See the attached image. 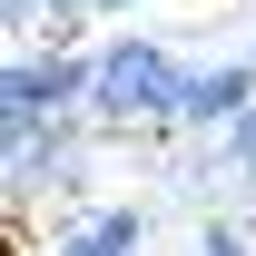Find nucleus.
Wrapping results in <instances>:
<instances>
[{"instance_id": "obj_1", "label": "nucleus", "mask_w": 256, "mask_h": 256, "mask_svg": "<svg viewBox=\"0 0 256 256\" xmlns=\"http://www.w3.org/2000/svg\"><path fill=\"white\" fill-rule=\"evenodd\" d=\"M178 79H188V69L168 60L158 40H108V50L89 60V118H108V128L168 118V108H178Z\"/></svg>"}, {"instance_id": "obj_2", "label": "nucleus", "mask_w": 256, "mask_h": 256, "mask_svg": "<svg viewBox=\"0 0 256 256\" xmlns=\"http://www.w3.org/2000/svg\"><path fill=\"white\" fill-rule=\"evenodd\" d=\"M69 108H89V60H69V50H20V60L0 69V128H40V118H69Z\"/></svg>"}, {"instance_id": "obj_3", "label": "nucleus", "mask_w": 256, "mask_h": 256, "mask_svg": "<svg viewBox=\"0 0 256 256\" xmlns=\"http://www.w3.org/2000/svg\"><path fill=\"white\" fill-rule=\"evenodd\" d=\"M236 108H256V60L188 69V79H178V108H168V118H188V128H226Z\"/></svg>"}, {"instance_id": "obj_4", "label": "nucleus", "mask_w": 256, "mask_h": 256, "mask_svg": "<svg viewBox=\"0 0 256 256\" xmlns=\"http://www.w3.org/2000/svg\"><path fill=\"white\" fill-rule=\"evenodd\" d=\"M60 158H69V128H60V118L10 128V197H30L40 178H60Z\"/></svg>"}, {"instance_id": "obj_5", "label": "nucleus", "mask_w": 256, "mask_h": 256, "mask_svg": "<svg viewBox=\"0 0 256 256\" xmlns=\"http://www.w3.org/2000/svg\"><path fill=\"white\" fill-rule=\"evenodd\" d=\"M138 236H148V217H138V207H98V217L79 226V236H60L50 256H138Z\"/></svg>"}, {"instance_id": "obj_6", "label": "nucleus", "mask_w": 256, "mask_h": 256, "mask_svg": "<svg viewBox=\"0 0 256 256\" xmlns=\"http://www.w3.org/2000/svg\"><path fill=\"white\" fill-rule=\"evenodd\" d=\"M226 168L256 188V108H236V118H226Z\"/></svg>"}, {"instance_id": "obj_7", "label": "nucleus", "mask_w": 256, "mask_h": 256, "mask_svg": "<svg viewBox=\"0 0 256 256\" xmlns=\"http://www.w3.org/2000/svg\"><path fill=\"white\" fill-rule=\"evenodd\" d=\"M207 256H256V246L236 236V226H207Z\"/></svg>"}, {"instance_id": "obj_8", "label": "nucleus", "mask_w": 256, "mask_h": 256, "mask_svg": "<svg viewBox=\"0 0 256 256\" xmlns=\"http://www.w3.org/2000/svg\"><path fill=\"white\" fill-rule=\"evenodd\" d=\"M0 20H10V30H30V20H50V10H40V0H0Z\"/></svg>"}, {"instance_id": "obj_9", "label": "nucleus", "mask_w": 256, "mask_h": 256, "mask_svg": "<svg viewBox=\"0 0 256 256\" xmlns=\"http://www.w3.org/2000/svg\"><path fill=\"white\" fill-rule=\"evenodd\" d=\"M89 10H138V0H89Z\"/></svg>"}]
</instances>
